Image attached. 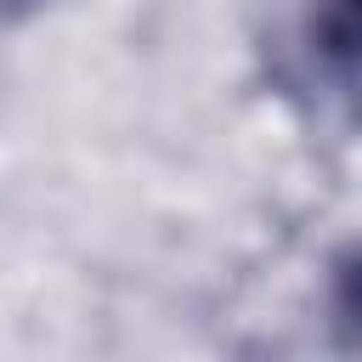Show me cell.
Returning a JSON list of instances; mask_svg holds the SVG:
<instances>
[{
    "mask_svg": "<svg viewBox=\"0 0 362 362\" xmlns=\"http://www.w3.org/2000/svg\"><path fill=\"white\" fill-rule=\"evenodd\" d=\"M345 305L362 317V266H351V272H345Z\"/></svg>",
    "mask_w": 362,
    "mask_h": 362,
    "instance_id": "cell-2",
    "label": "cell"
},
{
    "mask_svg": "<svg viewBox=\"0 0 362 362\" xmlns=\"http://www.w3.org/2000/svg\"><path fill=\"white\" fill-rule=\"evenodd\" d=\"M34 0H0V11H28Z\"/></svg>",
    "mask_w": 362,
    "mask_h": 362,
    "instance_id": "cell-3",
    "label": "cell"
},
{
    "mask_svg": "<svg viewBox=\"0 0 362 362\" xmlns=\"http://www.w3.org/2000/svg\"><path fill=\"white\" fill-rule=\"evenodd\" d=\"M322 40L339 57H362V0H328L322 11Z\"/></svg>",
    "mask_w": 362,
    "mask_h": 362,
    "instance_id": "cell-1",
    "label": "cell"
}]
</instances>
